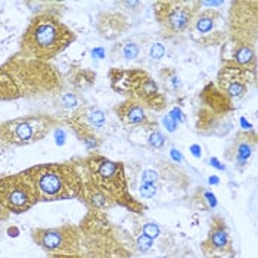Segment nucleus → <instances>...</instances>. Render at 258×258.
<instances>
[{
	"label": "nucleus",
	"mask_w": 258,
	"mask_h": 258,
	"mask_svg": "<svg viewBox=\"0 0 258 258\" xmlns=\"http://www.w3.org/2000/svg\"><path fill=\"white\" fill-rule=\"evenodd\" d=\"M76 34L56 17L39 14L22 36V50L27 58L49 60L58 56L73 41Z\"/></svg>",
	"instance_id": "f257e3e1"
},
{
	"label": "nucleus",
	"mask_w": 258,
	"mask_h": 258,
	"mask_svg": "<svg viewBox=\"0 0 258 258\" xmlns=\"http://www.w3.org/2000/svg\"><path fill=\"white\" fill-rule=\"evenodd\" d=\"M36 189L39 202L80 198L83 176L71 164H40L24 171Z\"/></svg>",
	"instance_id": "f03ea898"
},
{
	"label": "nucleus",
	"mask_w": 258,
	"mask_h": 258,
	"mask_svg": "<svg viewBox=\"0 0 258 258\" xmlns=\"http://www.w3.org/2000/svg\"><path fill=\"white\" fill-rule=\"evenodd\" d=\"M30 59H15L0 68V100L34 95L55 81L43 60Z\"/></svg>",
	"instance_id": "7ed1b4c3"
},
{
	"label": "nucleus",
	"mask_w": 258,
	"mask_h": 258,
	"mask_svg": "<svg viewBox=\"0 0 258 258\" xmlns=\"http://www.w3.org/2000/svg\"><path fill=\"white\" fill-rule=\"evenodd\" d=\"M84 168L87 177L83 180L98 187L112 204H118L135 213H140L143 210V205L136 202L130 195L124 168L119 162L95 155L84 161Z\"/></svg>",
	"instance_id": "20e7f679"
},
{
	"label": "nucleus",
	"mask_w": 258,
	"mask_h": 258,
	"mask_svg": "<svg viewBox=\"0 0 258 258\" xmlns=\"http://www.w3.org/2000/svg\"><path fill=\"white\" fill-rule=\"evenodd\" d=\"M112 87L125 95H132V98L145 102L148 106L155 108L157 111L162 109L165 105L164 96L159 93L158 86L145 71L130 70V71H118L114 70L111 73ZM136 100V102H138Z\"/></svg>",
	"instance_id": "39448f33"
},
{
	"label": "nucleus",
	"mask_w": 258,
	"mask_h": 258,
	"mask_svg": "<svg viewBox=\"0 0 258 258\" xmlns=\"http://www.w3.org/2000/svg\"><path fill=\"white\" fill-rule=\"evenodd\" d=\"M39 202L34 186L24 174L0 179V207L9 214H22Z\"/></svg>",
	"instance_id": "423d86ee"
},
{
	"label": "nucleus",
	"mask_w": 258,
	"mask_h": 258,
	"mask_svg": "<svg viewBox=\"0 0 258 258\" xmlns=\"http://www.w3.org/2000/svg\"><path fill=\"white\" fill-rule=\"evenodd\" d=\"M33 240L50 255H76L80 254V227L63 224L60 227L34 229Z\"/></svg>",
	"instance_id": "0eeeda50"
},
{
	"label": "nucleus",
	"mask_w": 258,
	"mask_h": 258,
	"mask_svg": "<svg viewBox=\"0 0 258 258\" xmlns=\"http://www.w3.org/2000/svg\"><path fill=\"white\" fill-rule=\"evenodd\" d=\"M53 121L44 117H30L6 121L0 125V139L12 145H27L43 139Z\"/></svg>",
	"instance_id": "6e6552de"
},
{
	"label": "nucleus",
	"mask_w": 258,
	"mask_h": 258,
	"mask_svg": "<svg viewBox=\"0 0 258 258\" xmlns=\"http://www.w3.org/2000/svg\"><path fill=\"white\" fill-rule=\"evenodd\" d=\"M198 3L189 2H159L157 3V20L159 25L171 33L177 34L190 28V24L195 18Z\"/></svg>",
	"instance_id": "1a4fd4ad"
},
{
	"label": "nucleus",
	"mask_w": 258,
	"mask_h": 258,
	"mask_svg": "<svg viewBox=\"0 0 258 258\" xmlns=\"http://www.w3.org/2000/svg\"><path fill=\"white\" fill-rule=\"evenodd\" d=\"M202 249L210 257L226 255L227 252H232V240L229 235V229L226 226V221L221 217H216L213 220L208 238L202 243Z\"/></svg>",
	"instance_id": "9d476101"
},
{
	"label": "nucleus",
	"mask_w": 258,
	"mask_h": 258,
	"mask_svg": "<svg viewBox=\"0 0 258 258\" xmlns=\"http://www.w3.org/2000/svg\"><path fill=\"white\" fill-rule=\"evenodd\" d=\"M221 90L230 98H242L249 87V74L248 70L238 65L224 67L219 76Z\"/></svg>",
	"instance_id": "9b49d317"
},
{
	"label": "nucleus",
	"mask_w": 258,
	"mask_h": 258,
	"mask_svg": "<svg viewBox=\"0 0 258 258\" xmlns=\"http://www.w3.org/2000/svg\"><path fill=\"white\" fill-rule=\"evenodd\" d=\"M223 24V18L219 12L216 11H204L202 14L197 15L192 21V28H194V36L201 37V41L208 44V43H216L220 39L221 33L219 28Z\"/></svg>",
	"instance_id": "f8f14e48"
},
{
	"label": "nucleus",
	"mask_w": 258,
	"mask_h": 258,
	"mask_svg": "<svg viewBox=\"0 0 258 258\" xmlns=\"http://www.w3.org/2000/svg\"><path fill=\"white\" fill-rule=\"evenodd\" d=\"M117 114L121 121L125 122L127 125H145L149 122L145 108L142 106L140 102L136 100H128L121 103L117 108Z\"/></svg>",
	"instance_id": "ddd939ff"
},
{
	"label": "nucleus",
	"mask_w": 258,
	"mask_h": 258,
	"mask_svg": "<svg viewBox=\"0 0 258 258\" xmlns=\"http://www.w3.org/2000/svg\"><path fill=\"white\" fill-rule=\"evenodd\" d=\"M233 59H235V63L240 68H243V67L249 68L255 62V53H254V50H252V47L249 44H240L238 49L235 50Z\"/></svg>",
	"instance_id": "4468645a"
},
{
	"label": "nucleus",
	"mask_w": 258,
	"mask_h": 258,
	"mask_svg": "<svg viewBox=\"0 0 258 258\" xmlns=\"http://www.w3.org/2000/svg\"><path fill=\"white\" fill-rule=\"evenodd\" d=\"M140 49L135 41H127L121 46V55L124 59H136L139 56Z\"/></svg>",
	"instance_id": "2eb2a0df"
},
{
	"label": "nucleus",
	"mask_w": 258,
	"mask_h": 258,
	"mask_svg": "<svg viewBox=\"0 0 258 258\" xmlns=\"http://www.w3.org/2000/svg\"><path fill=\"white\" fill-rule=\"evenodd\" d=\"M251 152H252V146L249 142H242L239 143L238 148H236V158L239 159L240 164H243L246 159L251 157Z\"/></svg>",
	"instance_id": "dca6fc26"
},
{
	"label": "nucleus",
	"mask_w": 258,
	"mask_h": 258,
	"mask_svg": "<svg viewBox=\"0 0 258 258\" xmlns=\"http://www.w3.org/2000/svg\"><path fill=\"white\" fill-rule=\"evenodd\" d=\"M164 143H165V138L162 136V133L158 132V130H154L152 133H151V136H149V145L152 146V148H162L164 146Z\"/></svg>",
	"instance_id": "f3484780"
},
{
	"label": "nucleus",
	"mask_w": 258,
	"mask_h": 258,
	"mask_svg": "<svg viewBox=\"0 0 258 258\" xmlns=\"http://www.w3.org/2000/svg\"><path fill=\"white\" fill-rule=\"evenodd\" d=\"M139 192L143 198H154V195L157 194V186L154 183H142Z\"/></svg>",
	"instance_id": "a211bd4d"
},
{
	"label": "nucleus",
	"mask_w": 258,
	"mask_h": 258,
	"mask_svg": "<svg viewBox=\"0 0 258 258\" xmlns=\"http://www.w3.org/2000/svg\"><path fill=\"white\" fill-rule=\"evenodd\" d=\"M149 55H151L152 59L155 60H159L161 58H164V55H165V47H164V44H161V43H154V44L151 46Z\"/></svg>",
	"instance_id": "6ab92c4d"
},
{
	"label": "nucleus",
	"mask_w": 258,
	"mask_h": 258,
	"mask_svg": "<svg viewBox=\"0 0 258 258\" xmlns=\"http://www.w3.org/2000/svg\"><path fill=\"white\" fill-rule=\"evenodd\" d=\"M143 235L151 239H155L159 235V227L155 223H146L143 226Z\"/></svg>",
	"instance_id": "aec40b11"
},
{
	"label": "nucleus",
	"mask_w": 258,
	"mask_h": 258,
	"mask_svg": "<svg viewBox=\"0 0 258 258\" xmlns=\"http://www.w3.org/2000/svg\"><path fill=\"white\" fill-rule=\"evenodd\" d=\"M138 246H139L140 251H143V252L149 251L152 248V239L145 236V235H140L138 238Z\"/></svg>",
	"instance_id": "412c9836"
},
{
	"label": "nucleus",
	"mask_w": 258,
	"mask_h": 258,
	"mask_svg": "<svg viewBox=\"0 0 258 258\" xmlns=\"http://www.w3.org/2000/svg\"><path fill=\"white\" fill-rule=\"evenodd\" d=\"M167 86L170 89H173V90H179L180 87H181V81L177 77V74H174V73H170L168 74V77H167Z\"/></svg>",
	"instance_id": "4be33fe9"
},
{
	"label": "nucleus",
	"mask_w": 258,
	"mask_h": 258,
	"mask_svg": "<svg viewBox=\"0 0 258 258\" xmlns=\"http://www.w3.org/2000/svg\"><path fill=\"white\" fill-rule=\"evenodd\" d=\"M62 105H63L65 108H76L79 103H77V98H76L73 93H65V95L62 96Z\"/></svg>",
	"instance_id": "5701e85b"
},
{
	"label": "nucleus",
	"mask_w": 258,
	"mask_h": 258,
	"mask_svg": "<svg viewBox=\"0 0 258 258\" xmlns=\"http://www.w3.org/2000/svg\"><path fill=\"white\" fill-rule=\"evenodd\" d=\"M157 180H158V174L154 170H146L142 173V181L143 183H154L155 184Z\"/></svg>",
	"instance_id": "b1692460"
},
{
	"label": "nucleus",
	"mask_w": 258,
	"mask_h": 258,
	"mask_svg": "<svg viewBox=\"0 0 258 258\" xmlns=\"http://www.w3.org/2000/svg\"><path fill=\"white\" fill-rule=\"evenodd\" d=\"M162 124H164V127H165L168 132H174V130L177 128V125H179L174 119L170 117V115H165V117L162 118Z\"/></svg>",
	"instance_id": "393cba45"
},
{
	"label": "nucleus",
	"mask_w": 258,
	"mask_h": 258,
	"mask_svg": "<svg viewBox=\"0 0 258 258\" xmlns=\"http://www.w3.org/2000/svg\"><path fill=\"white\" fill-rule=\"evenodd\" d=\"M202 195H204V199L208 202V207H210V208H214V207L217 205V199H216V195H214V194H211V192H204Z\"/></svg>",
	"instance_id": "a878e982"
},
{
	"label": "nucleus",
	"mask_w": 258,
	"mask_h": 258,
	"mask_svg": "<svg viewBox=\"0 0 258 258\" xmlns=\"http://www.w3.org/2000/svg\"><path fill=\"white\" fill-rule=\"evenodd\" d=\"M170 117L174 119V121H176L177 124L184 121V115H183V114L180 112V109H177V108H174V109H173V111L170 112Z\"/></svg>",
	"instance_id": "bb28decb"
},
{
	"label": "nucleus",
	"mask_w": 258,
	"mask_h": 258,
	"mask_svg": "<svg viewBox=\"0 0 258 258\" xmlns=\"http://www.w3.org/2000/svg\"><path fill=\"white\" fill-rule=\"evenodd\" d=\"M92 55H93V58H96V59H103V58H105V50H103L102 47L93 49V50H92Z\"/></svg>",
	"instance_id": "cd10ccee"
},
{
	"label": "nucleus",
	"mask_w": 258,
	"mask_h": 258,
	"mask_svg": "<svg viewBox=\"0 0 258 258\" xmlns=\"http://www.w3.org/2000/svg\"><path fill=\"white\" fill-rule=\"evenodd\" d=\"M55 139H56V143H58V145H63V142H65V133L58 128V130L55 132Z\"/></svg>",
	"instance_id": "c85d7f7f"
},
{
	"label": "nucleus",
	"mask_w": 258,
	"mask_h": 258,
	"mask_svg": "<svg viewBox=\"0 0 258 258\" xmlns=\"http://www.w3.org/2000/svg\"><path fill=\"white\" fill-rule=\"evenodd\" d=\"M171 157H173L174 161H177V162L181 161V155H180V152L177 151V149H171Z\"/></svg>",
	"instance_id": "c756f323"
},
{
	"label": "nucleus",
	"mask_w": 258,
	"mask_h": 258,
	"mask_svg": "<svg viewBox=\"0 0 258 258\" xmlns=\"http://www.w3.org/2000/svg\"><path fill=\"white\" fill-rule=\"evenodd\" d=\"M210 162H211V165H214L216 168H219V170H224V165H220L219 159L217 158H211L210 159Z\"/></svg>",
	"instance_id": "7c9ffc66"
},
{
	"label": "nucleus",
	"mask_w": 258,
	"mask_h": 258,
	"mask_svg": "<svg viewBox=\"0 0 258 258\" xmlns=\"http://www.w3.org/2000/svg\"><path fill=\"white\" fill-rule=\"evenodd\" d=\"M190 151H192V154H194L195 157H201V148H199V146L194 145V146L190 148Z\"/></svg>",
	"instance_id": "2f4dec72"
},
{
	"label": "nucleus",
	"mask_w": 258,
	"mask_h": 258,
	"mask_svg": "<svg viewBox=\"0 0 258 258\" xmlns=\"http://www.w3.org/2000/svg\"><path fill=\"white\" fill-rule=\"evenodd\" d=\"M208 181H210V184H219L220 183V180L217 179V177H210Z\"/></svg>",
	"instance_id": "473e14b6"
}]
</instances>
